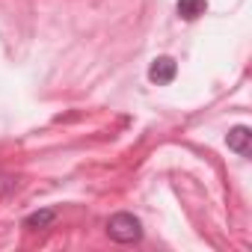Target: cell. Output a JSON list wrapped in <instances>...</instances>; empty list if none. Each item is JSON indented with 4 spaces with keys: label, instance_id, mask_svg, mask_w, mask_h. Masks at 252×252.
I'll use <instances>...</instances> for the list:
<instances>
[{
    "label": "cell",
    "instance_id": "cell-1",
    "mask_svg": "<svg viewBox=\"0 0 252 252\" xmlns=\"http://www.w3.org/2000/svg\"><path fill=\"white\" fill-rule=\"evenodd\" d=\"M107 234L116 243H137L143 237V225L134 214H113L107 220Z\"/></svg>",
    "mask_w": 252,
    "mask_h": 252
},
{
    "label": "cell",
    "instance_id": "cell-2",
    "mask_svg": "<svg viewBox=\"0 0 252 252\" xmlns=\"http://www.w3.org/2000/svg\"><path fill=\"white\" fill-rule=\"evenodd\" d=\"M175 74H178V63H175L172 57H158V60L149 65V80H152V83H158V86L172 83V80H175Z\"/></svg>",
    "mask_w": 252,
    "mask_h": 252
},
{
    "label": "cell",
    "instance_id": "cell-3",
    "mask_svg": "<svg viewBox=\"0 0 252 252\" xmlns=\"http://www.w3.org/2000/svg\"><path fill=\"white\" fill-rule=\"evenodd\" d=\"M225 143H228V149H231V152H237L240 158H246V155H249V143H252V131L246 128V125H237V128H231V131H228Z\"/></svg>",
    "mask_w": 252,
    "mask_h": 252
},
{
    "label": "cell",
    "instance_id": "cell-4",
    "mask_svg": "<svg viewBox=\"0 0 252 252\" xmlns=\"http://www.w3.org/2000/svg\"><path fill=\"white\" fill-rule=\"evenodd\" d=\"M178 15L184 18V21H196L199 15H205V9H208V3L205 0H178Z\"/></svg>",
    "mask_w": 252,
    "mask_h": 252
},
{
    "label": "cell",
    "instance_id": "cell-5",
    "mask_svg": "<svg viewBox=\"0 0 252 252\" xmlns=\"http://www.w3.org/2000/svg\"><path fill=\"white\" fill-rule=\"evenodd\" d=\"M54 220H57V211L45 208V211H36V214H30V217L24 220V228H30V231H39V228H48Z\"/></svg>",
    "mask_w": 252,
    "mask_h": 252
}]
</instances>
